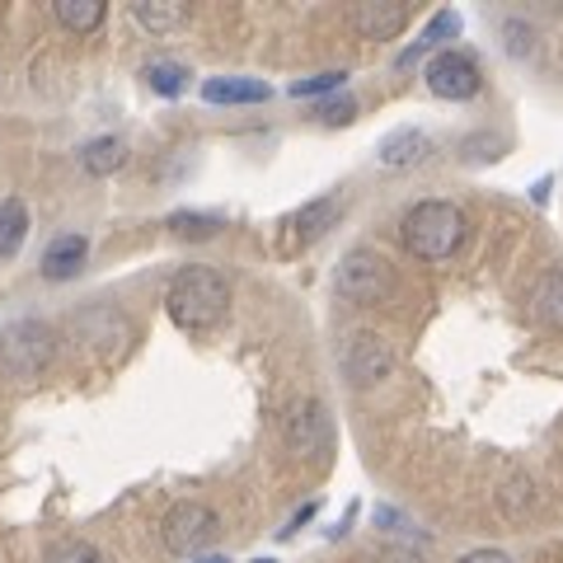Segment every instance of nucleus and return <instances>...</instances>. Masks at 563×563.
<instances>
[{
  "label": "nucleus",
  "mask_w": 563,
  "mask_h": 563,
  "mask_svg": "<svg viewBox=\"0 0 563 563\" xmlns=\"http://www.w3.org/2000/svg\"><path fill=\"white\" fill-rule=\"evenodd\" d=\"M165 310L179 329L207 333L225 320V310H231V282H225V273L207 268V263H192V268H184L169 282Z\"/></svg>",
  "instance_id": "f257e3e1"
},
{
  "label": "nucleus",
  "mask_w": 563,
  "mask_h": 563,
  "mask_svg": "<svg viewBox=\"0 0 563 563\" xmlns=\"http://www.w3.org/2000/svg\"><path fill=\"white\" fill-rule=\"evenodd\" d=\"M399 240L404 250H409L413 258L422 263H442L451 258L455 250H461L465 240V211L446 202V198H428L404 211V225H399Z\"/></svg>",
  "instance_id": "f03ea898"
},
{
  "label": "nucleus",
  "mask_w": 563,
  "mask_h": 563,
  "mask_svg": "<svg viewBox=\"0 0 563 563\" xmlns=\"http://www.w3.org/2000/svg\"><path fill=\"white\" fill-rule=\"evenodd\" d=\"M57 357V329L43 320H20L0 333V376L5 380H38Z\"/></svg>",
  "instance_id": "7ed1b4c3"
},
{
  "label": "nucleus",
  "mask_w": 563,
  "mask_h": 563,
  "mask_svg": "<svg viewBox=\"0 0 563 563\" xmlns=\"http://www.w3.org/2000/svg\"><path fill=\"white\" fill-rule=\"evenodd\" d=\"M333 287H339V296L352 306H380L395 296V273H390V263L372 250H347L339 258V268H333Z\"/></svg>",
  "instance_id": "20e7f679"
},
{
  "label": "nucleus",
  "mask_w": 563,
  "mask_h": 563,
  "mask_svg": "<svg viewBox=\"0 0 563 563\" xmlns=\"http://www.w3.org/2000/svg\"><path fill=\"white\" fill-rule=\"evenodd\" d=\"M282 442L296 461H324L333 446V413L324 409V399L301 395L287 404V418H282Z\"/></svg>",
  "instance_id": "39448f33"
},
{
  "label": "nucleus",
  "mask_w": 563,
  "mask_h": 563,
  "mask_svg": "<svg viewBox=\"0 0 563 563\" xmlns=\"http://www.w3.org/2000/svg\"><path fill=\"white\" fill-rule=\"evenodd\" d=\"M161 536H165V550L169 554H184V559H202L211 544L221 536V521L207 503H174L165 521H161Z\"/></svg>",
  "instance_id": "423d86ee"
},
{
  "label": "nucleus",
  "mask_w": 563,
  "mask_h": 563,
  "mask_svg": "<svg viewBox=\"0 0 563 563\" xmlns=\"http://www.w3.org/2000/svg\"><path fill=\"white\" fill-rule=\"evenodd\" d=\"M479 85H484V76H479V66H474L465 52H437V57L428 62V90L437 99L465 103V99L479 95Z\"/></svg>",
  "instance_id": "0eeeda50"
},
{
  "label": "nucleus",
  "mask_w": 563,
  "mask_h": 563,
  "mask_svg": "<svg viewBox=\"0 0 563 563\" xmlns=\"http://www.w3.org/2000/svg\"><path fill=\"white\" fill-rule=\"evenodd\" d=\"M395 372V352L380 333H352L343 347V376L352 385H380Z\"/></svg>",
  "instance_id": "6e6552de"
},
{
  "label": "nucleus",
  "mask_w": 563,
  "mask_h": 563,
  "mask_svg": "<svg viewBox=\"0 0 563 563\" xmlns=\"http://www.w3.org/2000/svg\"><path fill=\"white\" fill-rule=\"evenodd\" d=\"M339 221V198H310L306 207H296L291 211V221H287V240H291V250H310L314 240H320L329 225Z\"/></svg>",
  "instance_id": "1a4fd4ad"
},
{
  "label": "nucleus",
  "mask_w": 563,
  "mask_h": 563,
  "mask_svg": "<svg viewBox=\"0 0 563 563\" xmlns=\"http://www.w3.org/2000/svg\"><path fill=\"white\" fill-rule=\"evenodd\" d=\"M413 20V5H399V0H380V5H362L352 14V24L366 43H390L395 33H404V24Z\"/></svg>",
  "instance_id": "9d476101"
},
{
  "label": "nucleus",
  "mask_w": 563,
  "mask_h": 563,
  "mask_svg": "<svg viewBox=\"0 0 563 563\" xmlns=\"http://www.w3.org/2000/svg\"><path fill=\"white\" fill-rule=\"evenodd\" d=\"M380 165L385 169H413V165H422L432 155V141L422 136L418 128H399V132H390L380 141Z\"/></svg>",
  "instance_id": "9b49d317"
},
{
  "label": "nucleus",
  "mask_w": 563,
  "mask_h": 563,
  "mask_svg": "<svg viewBox=\"0 0 563 563\" xmlns=\"http://www.w3.org/2000/svg\"><path fill=\"white\" fill-rule=\"evenodd\" d=\"M85 254H90V240L85 235H57L43 250V277L47 282H66L85 268Z\"/></svg>",
  "instance_id": "f8f14e48"
},
{
  "label": "nucleus",
  "mask_w": 563,
  "mask_h": 563,
  "mask_svg": "<svg viewBox=\"0 0 563 563\" xmlns=\"http://www.w3.org/2000/svg\"><path fill=\"white\" fill-rule=\"evenodd\" d=\"M202 99L207 103H263V99H273V90L254 76H217L202 85Z\"/></svg>",
  "instance_id": "ddd939ff"
},
{
  "label": "nucleus",
  "mask_w": 563,
  "mask_h": 563,
  "mask_svg": "<svg viewBox=\"0 0 563 563\" xmlns=\"http://www.w3.org/2000/svg\"><path fill=\"white\" fill-rule=\"evenodd\" d=\"M531 314L544 329H563V268H550L531 287Z\"/></svg>",
  "instance_id": "4468645a"
},
{
  "label": "nucleus",
  "mask_w": 563,
  "mask_h": 563,
  "mask_svg": "<svg viewBox=\"0 0 563 563\" xmlns=\"http://www.w3.org/2000/svg\"><path fill=\"white\" fill-rule=\"evenodd\" d=\"M132 20L155 38H165V33H179L188 24V10L174 0H141V5H132Z\"/></svg>",
  "instance_id": "2eb2a0df"
},
{
  "label": "nucleus",
  "mask_w": 563,
  "mask_h": 563,
  "mask_svg": "<svg viewBox=\"0 0 563 563\" xmlns=\"http://www.w3.org/2000/svg\"><path fill=\"white\" fill-rule=\"evenodd\" d=\"M29 235V207L20 198H0V258H14Z\"/></svg>",
  "instance_id": "dca6fc26"
},
{
  "label": "nucleus",
  "mask_w": 563,
  "mask_h": 563,
  "mask_svg": "<svg viewBox=\"0 0 563 563\" xmlns=\"http://www.w3.org/2000/svg\"><path fill=\"white\" fill-rule=\"evenodd\" d=\"M80 165L90 174H118L122 165H128V146H122L118 136H95L80 146Z\"/></svg>",
  "instance_id": "f3484780"
},
{
  "label": "nucleus",
  "mask_w": 563,
  "mask_h": 563,
  "mask_svg": "<svg viewBox=\"0 0 563 563\" xmlns=\"http://www.w3.org/2000/svg\"><path fill=\"white\" fill-rule=\"evenodd\" d=\"M57 20L70 33H95L103 24V0H57Z\"/></svg>",
  "instance_id": "a211bd4d"
},
{
  "label": "nucleus",
  "mask_w": 563,
  "mask_h": 563,
  "mask_svg": "<svg viewBox=\"0 0 563 563\" xmlns=\"http://www.w3.org/2000/svg\"><path fill=\"white\" fill-rule=\"evenodd\" d=\"M146 85L155 95H165V99H179L188 90V66H179V62H151L146 66Z\"/></svg>",
  "instance_id": "6ab92c4d"
},
{
  "label": "nucleus",
  "mask_w": 563,
  "mask_h": 563,
  "mask_svg": "<svg viewBox=\"0 0 563 563\" xmlns=\"http://www.w3.org/2000/svg\"><path fill=\"white\" fill-rule=\"evenodd\" d=\"M455 33H461V14H455V10H442V14H437V20H432L428 29H422V38L413 43V52H404V57H399V66H409L413 57H422V52L437 47L442 38H455Z\"/></svg>",
  "instance_id": "aec40b11"
},
{
  "label": "nucleus",
  "mask_w": 563,
  "mask_h": 563,
  "mask_svg": "<svg viewBox=\"0 0 563 563\" xmlns=\"http://www.w3.org/2000/svg\"><path fill=\"white\" fill-rule=\"evenodd\" d=\"M169 231L179 240H207V235L221 231V217H211V211H174Z\"/></svg>",
  "instance_id": "412c9836"
},
{
  "label": "nucleus",
  "mask_w": 563,
  "mask_h": 563,
  "mask_svg": "<svg viewBox=\"0 0 563 563\" xmlns=\"http://www.w3.org/2000/svg\"><path fill=\"white\" fill-rule=\"evenodd\" d=\"M47 563H103V554L90 540H57L47 550Z\"/></svg>",
  "instance_id": "4be33fe9"
},
{
  "label": "nucleus",
  "mask_w": 563,
  "mask_h": 563,
  "mask_svg": "<svg viewBox=\"0 0 563 563\" xmlns=\"http://www.w3.org/2000/svg\"><path fill=\"white\" fill-rule=\"evenodd\" d=\"M347 70H324V76H310V80H296L291 85V99H314V95H333L343 90Z\"/></svg>",
  "instance_id": "5701e85b"
},
{
  "label": "nucleus",
  "mask_w": 563,
  "mask_h": 563,
  "mask_svg": "<svg viewBox=\"0 0 563 563\" xmlns=\"http://www.w3.org/2000/svg\"><path fill=\"white\" fill-rule=\"evenodd\" d=\"M352 113H357V99H347V95L324 99L320 109H314V118H320V122H333V128H339V122H347Z\"/></svg>",
  "instance_id": "b1692460"
},
{
  "label": "nucleus",
  "mask_w": 563,
  "mask_h": 563,
  "mask_svg": "<svg viewBox=\"0 0 563 563\" xmlns=\"http://www.w3.org/2000/svg\"><path fill=\"white\" fill-rule=\"evenodd\" d=\"M376 563H422V554L409 550V544H385V550L376 554Z\"/></svg>",
  "instance_id": "393cba45"
},
{
  "label": "nucleus",
  "mask_w": 563,
  "mask_h": 563,
  "mask_svg": "<svg viewBox=\"0 0 563 563\" xmlns=\"http://www.w3.org/2000/svg\"><path fill=\"white\" fill-rule=\"evenodd\" d=\"M461 563H512V559H507L503 550H470Z\"/></svg>",
  "instance_id": "a878e982"
},
{
  "label": "nucleus",
  "mask_w": 563,
  "mask_h": 563,
  "mask_svg": "<svg viewBox=\"0 0 563 563\" xmlns=\"http://www.w3.org/2000/svg\"><path fill=\"white\" fill-rule=\"evenodd\" d=\"M192 563H231L225 554H202V559H192Z\"/></svg>",
  "instance_id": "bb28decb"
},
{
  "label": "nucleus",
  "mask_w": 563,
  "mask_h": 563,
  "mask_svg": "<svg viewBox=\"0 0 563 563\" xmlns=\"http://www.w3.org/2000/svg\"><path fill=\"white\" fill-rule=\"evenodd\" d=\"M258 563H273V559H258Z\"/></svg>",
  "instance_id": "cd10ccee"
}]
</instances>
